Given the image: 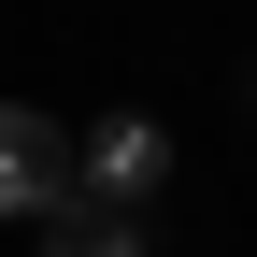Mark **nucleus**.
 Returning <instances> with one entry per match:
<instances>
[{
  "mask_svg": "<svg viewBox=\"0 0 257 257\" xmlns=\"http://www.w3.org/2000/svg\"><path fill=\"white\" fill-rule=\"evenodd\" d=\"M72 186H86V143L43 100H0V229L15 214H72Z\"/></svg>",
  "mask_w": 257,
  "mask_h": 257,
  "instance_id": "1",
  "label": "nucleus"
},
{
  "mask_svg": "<svg viewBox=\"0 0 257 257\" xmlns=\"http://www.w3.org/2000/svg\"><path fill=\"white\" fill-rule=\"evenodd\" d=\"M157 186H172V128H157V114H100V128H86V186H72V200L143 214Z\"/></svg>",
  "mask_w": 257,
  "mask_h": 257,
  "instance_id": "2",
  "label": "nucleus"
},
{
  "mask_svg": "<svg viewBox=\"0 0 257 257\" xmlns=\"http://www.w3.org/2000/svg\"><path fill=\"white\" fill-rule=\"evenodd\" d=\"M43 257H157L128 214H100V200H72V214H43Z\"/></svg>",
  "mask_w": 257,
  "mask_h": 257,
  "instance_id": "3",
  "label": "nucleus"
}]
</instances>
